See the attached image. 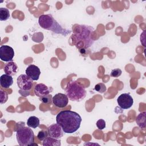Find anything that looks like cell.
<instances>
[{"mask_svg": "<svg viewBox=\"0 0 146 146\" xmlns=\"http://www.w3.org/2000/svg\"><path fill=\"white\" fill-rule=\"evenodd\" d=\"M82 117L77 112L70 110L59 112L56 116V121L66 133H72L80 127Z\"/></svg>", "mask_w": 146, "mask_h": 146, "instance_id": "obj_1", "label": "cell"}, {"mask_svg": "<svg viewBox=\"0 0 146 146\" xmlns=\"http://www.w3.org/2000/svg\"><path fill=\"white\" fill-rule=\"evenodd\" d=\"M78 31L75 32L71 36L73 43L80 51L88 48L94 43V40L91 38V33L94 31L92 27L86 25H79Z\"/></svg>", "mask_w": 146, "mask_h": 146, "instance_id": "obj_2", "label": "cell"}, {"mask_svg": "<svg viewBox=\"0 0 146 146\" xmlns=\"http://www.w3.org/2000/svg\"><path fill=\"white\" fill-rule=\"evenodd\" d=\"M39 26L43 29L50 30L55 33L66 36L71 31L63 29L51 14H43L38 19Z\"/></svg>", "mask_w": 146, "mask_h": 146, "instance_id": "obj_3", "label": "cell"}, {"mask_svg": "<svg viewBox=\"0 0 146 146\" xmlns=\"http://www.w3.org/2000/svg\"><path fill=\"white\" fill-rule=\"evenodd\" d=\"M64 91L68 99L73 102H80L86 96L85 88L76 80L70 81L67 84Z\"/></svg>", "mask_w": 146, "mask_h": 146, "instance_id": "obj_4", "label": "cell"}, {"mask_svg": "<svg viewBox=\"0 0 146 146\" xmlns=\"http://www.w3.org/2000/svg\"><path fill=\"white\" fill-rule=\"evenodd\" d=\"M16 138L19 145L29 146L34 141V134L29 127H21L16 131Z\"/></svg>", "mask_w": 146, "mask_h": 146, "instance_id": "obj_5", "label": "cell"}, {"mask_svg": "<svg viewBox=\"0 0 146 146\" xmlns=\"http://www.w3.org/2000/svg\"><path fill=\"white\" fill-rule=\"evenodd\" d=\"M33 80L26 74L20 75L17 79L18 87L23 91H29L33 86Z\"/></svg>", "mask_w": 146, "mask_h": 146, "instance_id": "obj_6", "label": "cell"}, {"mask_svg": "<svg viewBox=\"0 0 146 146\" xmlns=\"http://www.w3.org/2000/svg\"><path fill=\"white\" fill-rule=\"evenodd\" d=\"M14 56L13 48L7 45H2L0 47V59L4 62H11Z\"/></svg>", "mask_w": 146, "mask_h": 146, "instance_id": "obj_7", "label": "cell"}, {"mask_svg": "<svg viewBox=\"0 0 146 146\" xmlns=\"http://www.w3.org/2000/svg\"><path fill=\"white\" fill-rule=\"evenodd\" d=\"M119 106L122 109H128L133 104V99L129 94L124 93L121 94L117 99Z\"/></svg>", "mask_w": 146, "mask_h": 146, "instance_id": "obj_8", "label": "cell"}, {"mask_svg": "<svg viewBox=\"0 0 146 146\" xmlns=\"http://www.w3.org/2000/svg\"><path fill=\"white\" fill-rule=\"evenodd\" d=\"M52 102L55 106L58 108H63L68 104V98L66 94L58 93L52 97Z\"/></svg>", "mask_w": 146, "mask_h": 146, "instance_id": "obj_9", "label": "cell"}, {"mask_svg": "<svg viewBox=\"0 0 146 146\" xmlns=\"http://www.w3.org/2000/svg\"><path fill=\"white\" fill-rule=\"evenodd\" d=\"M48 134L53 138L59 139L63 136L64 131L62 128L57 123L51 124L48 127Z\"/></svg>", "mask_w": 146, "mask_h": 146, "instance_id": "obj_10", "label": "cell"}, {"mask_svg": "<svg viewBox=\"0 0 146 146\" xmlns=\"http://www.w3.org/2000/svg\"><path fill=\"white\" fill-rule=\"evenodd\" d=\"M52 91V88L51 87H48L43 83L37 84L34 89L35 95L39 98L49 94Z\"/></svg>", "mask_w": 146, "mask_h": 146, "instance_id": "obj_11", "label": "cell"}, {"mask_svg": "<svg viewBox=\"0 0 146 146\" xmlns=\"http://www.w3.org/2000/svg\"><path fill=\"white\" fill-rule=\"evenodd\" d=\"M26 74L33 80H38L40 75V71L39 67L34 64L29 65L26 71Z\"/></svg>", "mask_w": 146, "mask_h": 146, "instance_id": "obj_12", "label": "cell"}, {"mask_svg": "<svg viewBox=\"0 0 146 146\" xmlns=\"http://www.w3.org/2000/svg\"><path fill=\"white\" fill-rule=\"evenodd\" d=\"M18 71V67L16 63L13 61L7 62L4 67V72L10 76L15 75Z\"/></svg>", "mask_w": 146, "mask_h": 146, "instance_id": "obj_13", "label": "cell"}, {"mask_svg": "<svg viewBox=\"0 0 146 146\" xmlns=\"http://www.w3.org/2000/svg\"><path fill=\"white\" fill-rule=\"evenodd\" d=\"M13 83L12 76L7 74H3L0 77V84L2 87L4 88H9Z\"/></svg>", "mask_w": 146, "mask_h": 146, "instance_id": "obj_14", "label": "cell"}, {"mask_svg": "<svg viewBox=\"0 0 146 146\" xmlns=\"http://www.w3.org/2000/svg\"><path fill=\"white\" fill-rule=\"evenodd\" d=\"M43 146H59L60 145V140L51 137H47L43 140Z\"/></svg>", "mask_w": 146, "mask_h": 146, "instance_id": "obj_15", "label": "cell"}, {"mask_svg": "<svg viewBox=\"0 0 146 146\" xmlns=\"http://www.w3.org/2000/svg\"><path fill=\"white\" fill-rule=\"evenodd\" d=\"M145 115L146 112L144 111L140 113L136 118V123L141 129H145Z\"/></svg>", "mask_w": 146, "mask_h": 146, "instance_id": "obj_16", "label": "cell"}, {"mask_svg": "<svg viewBox=\"0 0 146 146\" xmlns=\"http://www.w3.org/2000/svg\"><path fill=\"white\" fill-rule=\"evenodd\" d=\"M39 119L35 116L29 117L27 120V125L30 128H36V127L39 126Z\"/></svg>", "mask_w": 146, "mask_h": 146, "instance_id": "obj_17", "label": "cell"}, {"mask_svg": "<svg viewBox=\"0 0 146 146\" xmlns=\"http://www.w3.org/2000/svg\"><path fill=\"white\" fill-rule=\"evenodd\" d=\"M10 17L9 10L5 7H0V21H5Z\"/></svg>", "mask_w": 146, "mask_h": 146, "instance_id": "obj_18", "label": "cell"}, {"mask_svg": "<svg viewBox=\"0 0 146 146\" xmlns=\"http://www.w3.org/2000/svg\"><path fill=\"white\" fill-rule=\"evenodd\" d=\"M94 89H95V90L96 91H97V92H99L100 94L104 93L106 91V90H107L106 86L103 83H99L96 84L95 86Z\"/></svg>", "mask_w": 146, "mask_h": 146, "instance_id": "obj_19", "label": "cell"}, {"mask_svg": "<svg viewBox=\"0 0 146 146\" xmlns=\"http://www.w3.org/2000/svg\"><path fill=\"white\" fill-rule=\"evenodd\" d=\"M52 95L48 94L46 95H44L41 98H40V100L44 104H48L51 103L52 102Z\"/></svg>", "mask_w": 146, "mask_h": 146, "instance_id": "obj_20", "label": "cell"}, {"mask_svg": "<svg viewBox=\"0 0 146 146\" xmlns=\"http://www.w3.org/2000/svg\"><path fill=\"white\" fill-rule=\"evenodd\" d=\"M1 91V104H3L6 103L8 99V94L2 90V89L0 90Z\"/></svg>", "mask_w": 146, "mask_h": 146, "instance_id": "obj_21", "label": "cell"}, {"mask_svg": "<svg viewBox=\"0 0 146 146\" xmlns=\"http://www.w3.org/2000/svg\"><path fill=\"white\" fill-rule=\"evenodd\" d=\"M48 132H46L45 131L42 130L39 131L37 135V138L40 141H43L44 139H46L48 135Z\"/></svg>", "mask_w": 146, "mask_h": 146, "instance_id": "obj_22", "label": "cell"}, {"mask_svg": "<svg viewBox=\"0 0 146 146\" xmlns=\"http://www.w3.org/2000/svg\"><path fill=\"white\" fill-rule=\"evenodd\" d=\"M122 71L120 68H115L111 71V76L114 78H117L121 75Z\"/></svg>", "mask_w": 146, "mask_h": 146, "instance_id": "obj_23", "label": "cell"}, {"mask_svg": "<svg viewBox=\"0 0 146 146\" xmlns=\"http://www.w3.org/2000/svg\"><path fill=\"white\" fill-rule=\"evenodd\" d=\"M96 124V126L98 128V129L100 130H102L106 127V121L102 119L98 120L97 121Z\"/></svg>", "mask_w": 146, "mask_h": 146, "instance_id": "obj_24", "label": "cell"}, {"mask_svg": "<svg viewBox=\"0 0 146 146\" xmlns=\"http://www.w3.org/2000/svg\"><path fill=\"white\" fill-rule=\"evenodd\" d=\"M35 35L37 36V38H32V39L35 42H40L43 40V35L42 33H35Z\"/></svg>", "mask_w": 146, "mask_h": 146, "instance_id": "obj_25", "label": "cell"}]
</instances>
